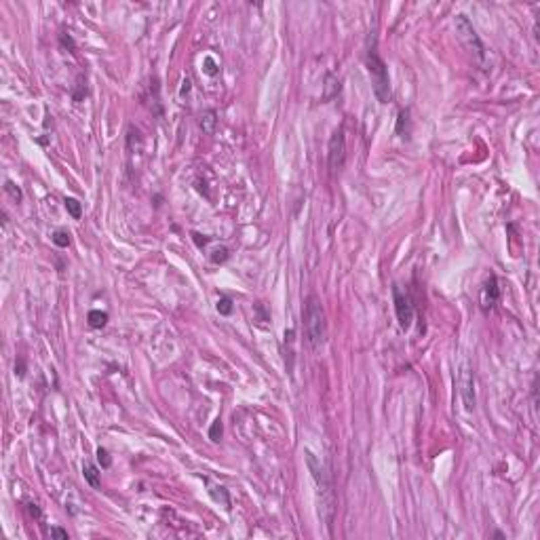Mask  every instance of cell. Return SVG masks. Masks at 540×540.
Returning a JSON list of instances; mask_svg holds the SVG:
<instances>
[{
  "label": "cell",
  "mask_w": 540,
  "mask_h": 540,
  "mask_svg": "<svg viewBox=\"0 0 540 540\" xmlns=\"http://www.w3.org/2000/svg\"><path fill=\"white\" fill-rule=\"evenodd\" d=\"M304 456H306V467L311 471L313 479L317 483V490H319V496H321V509H325V523L331 525V513H333V490H331V477H329V471L327 467L323 465V460H321L315 452L311 449H304Z\"/></svg>",
  "instance_id": "cell-1"
},
{
  "label": "cell",
  "mask_w": 540,
  "mask_h": 540,
  "mask_svg": "<svg viewBox=\"0 0 540 540\" xmlns=\"http://www.w3.org/2000/svg\"><path fill=\"white\" fill-rule=\"evenodd\" d=\"M304 329L306 338L311 342L313 349L325 344L327 338V321H325V311L321 306V300L317 295H308L306 306H304Z\"/></svg>",
  "instance_id": "cell-2"
},
{
  "label": "cell",
  "mask_w": 540,
  "mask_h": 540,
  "mask_svg": "<svg viewBox=\"0 0 540 540\" xmlns=\"http://www.w3.org/2000/svg\"><path fill=\"white\" fill-rule=\"evenodd\" d=\"M367 70L371 76V85H374V93L378 97L380 104H389L391 99V81H389V72H387V63L380 59L376 53V47L367 51Z\"/></svg>",
  "instance_id": "cell-3"
},
{
  "label": "cell",
  "mask_w": 540,
  "mask_h": 540,
  "mask_svg": "<svg viewBox=\"0 0 540 540\" xmlns=\"http://www.w3.org/2000/svg\"><path fill=\"white\" fill-rule=\"evenodd\" d=\"M327 163L331 173L342 171V167L346 163V137L344 129H336L329 137V146H327Z\"/></svg>",
  "instance_id": "cell-4"
},
{
  "label": "cell",
  "mask_w": 540,
  "mask_h": 540,
  "mask_svg": "<svg viewBox=\"0 0 540 540\" xmlns=\"http://www.w3.org/2000/svg\"><path fill=\"white\" fill-rule=\"evenodd\" d=\"M456 30H458V34H460L462 41H465V45H467V47L473 51V53L477 55V59L483 63V61H485V49H483V43L479 41L477 32H475L473 23L469 21V17L458 15V17H456Z\"/></svg>",
  "instance_id": "cell-5"
},
{
  "label": "cell",
  "mask_w": 540,
  "mask_h": 540,
  "mask_svg": "<svg viewBox=\"0 0 540 540\" xmlns=\"http://www.w3.org/2000/svg\"><path fill=\"white\" fill-rule=\"evenodd\" d=\"M393 302H395V313H397V321H399L401 329H409L411 321H414V304H411L409 293L403 291L399 285L393 287Z\"/></svg>",
  "instance_id": "cell-6"
},
{
  "label": "cell",
  "mask_w": 540,
  "mask_h": 540,
  "mask_svg": "<svg viewBox=\"0 0 540 540\" xmlns=\"http://www.w3.org/2000/svg\"><path fill=\"white\" fill-rule=\"evenodd\" d=\"M458 387H460V397H462V403H465V409L473 411L475 405H477V399H475V378L469 367H462Z\"/></svg>",
  "instance_id": "cell-7"
},
{
  "label": "cell",
  "mask_w": 540,
  "mask_h": 540,
  "mask_svg": "<svg viewBox=\"0 0 540 540\" xmlns=\"http://www.w3.org/2000/svg\"><path fill=\"white\" fill-rule=\"evenodd\" d=\"M500 300V285H498V279L494 275H490L485 279L483 287H481V308L483 313H490L492 308L498 304Z\"/></svg>",
  "instance_id": "cell-8"
},
{
  "label": "cell",
  "mask_w": 540,
  "mask_h": 540,
  "mask_svg": "<svg viewBox=\"0 0 540 540\" xmlns=\"http://www.w3.org/2000/svg\"><path fill=\"white\" fill-rule=\"evenodd\" d=\"M215 123H217V119H215V112L213 110H207V112L201 114V129H203V133L211 135L215 131Z\"/></svg>",
  "instance_id": "cell-9"
},
{
  "label": "cell",
  "mask_w": 540,
  "mask_h": 540,
  "mask_svg": "<svg viewBox=\"0 0 540 540\" xmlns=\"http://www.w3.org/2000/svg\"><path fill=\"white\" fill-rule=\"evenodd\" d=\"M87 321H89V325H91L93 329H101V327H106L108 323V313L104 311H91L87 315Z\"/></svg>",
  "instance_id": "cell-10"
},
{
  "label": "cell",
  "mask_w": 540,
  "mask_h": 540,
  "mask_svg": "<svg viewBox=\"0 0 540 540\" xmlns=\"http://www.w3.org/2000/svg\"><path fill=\"white\" fill-rule=\"evenodd\" d=\"M83 475H85L87 483L91 487H99V471L91 465V462H85V465H83Z\"/></svg>",
  "instance_id": "cell-11"
},
{
  "label": "cell",
  "mask_w": 540,
  "mask_h": 540,
  "mask_svg": "<svg viewBox=\"0 0 540 540\" xmlns=\"http://www.w3.org/2000/svg\"><path fill=\"white\" fill-rule=\"evenodd\" d=\"M63 205H66L68 213L74 217V220H79V217L83 215V207H81V203L76 201V199H72V197H66V199H63Z\"/></svg>",
  "instance_id": "cell-12"
},
{
  "label": "cell",
  "mask_w": 540,
  "mask_h": 540,
  "mask_svg": "<svg viewBox=\"0 0 540 540\" xmlns=\"http://www.w3.org/2000/svg\"><path fill=\"white\" fill-rule=\"evenodd\" d=\"M53 243L57 247H68L70 245V233H68V230H55V233H53Z\"/></svg>",
  "instance_id": "cell-13"
},
{
  "label": "cell",
  "mask_w": 540,
  "mask_h": 540,
  "mask_svg": "<svg viewBox=\"0 0 540 540\" xmlns=\"http://www.w3.org/2000/svg\"><path fill=\"white\" fill-rule=\"evenodd\" d=\"M217 313H220V315H230V313H233V300L226 298V295L217 300Z\"/></svg>",
  "instance_id": "cell-14"
},
{
  "label": "cell",
  "mask_w": 540,
  "mask_h": 540,
  "mask_svg": "<svg viewBox=\"0 0 540 540\" xmlns=\"http://www.w3.org/2000/svg\"><path fill=\"white\" fill-rule=\"evenodd\" d=\"M222 420H215L213 424H211V429H209V439L211 441H220L222 439Z\"/></svg>",
  "instance_id": "cell-15"
},
{
  "label": "cell",
  "mask_w": 540,
  "mask_h": 540,
  "mask_svg": "<svg viewBox=\"0 0 540 540\" xmlns=\"http://www.w3.org/2000/svg\"><path fill=\"white\" fill-rule=\"evenodd\" d=\"M203 72L207 74V76H215L220 70H217V63H215L211 57H205V59H203Z\"/></svg>",
  "instance_id": "cell-16"
},
{
  "label": "cell",
  "mask_w": 540,
  "mask_h": 540,
  "mask_svg": "<svg viewBox=\"0 0 540 540\" xmlns=\"http://www.w3.org/2000/svg\"><path fill=\"white\" fill-rule=\"evenodd\" d=\"M228 260V249L226 247H217V249H213V253H211V262L213 264H222V262H226Z\"/></svg>",
  "instance_id": "cell-17"
},
{
  "label": "cell",
  "mask_w": 540,
  "mask_h": 540,
  "mask_svg": "<svg viewBox=\"0 0 540 540\" xmlns=\"http://www.w3.org/2000/svg\"><path fill=\"white\" fill-rule=\"evenodd\" d=\"M97 460H99V465L104 467V469H108V467L112 465V460H110V456H108V452H106L104 447H99V449H97Z\"/></svg>",
  "instance_id": "cell-18"
},
{
  "label": "cell",
  "mask_w": 540,
  "mask_h": 540,
  "mask_svg": "<svg viewBox=\"0 0 540 540\" xmlns=\"http://www.w3.org/2000/svg\"><path fill=\"white\" fill-rule=\"evenodd\" d=\"M5 190H7V192H9V195H11L13 199H15L17 203L21 201V190H19V188H17L15 184H13V182H7V184H5Z\"/></svg>",
  "instance_id": "cell-19"
},
{
  "label": "cell",
  "mask_w": 540,
  "mask_h": 540,
  "mask_svg": "<svg viewBox=\"0 0 540 540\" xmlns=\"http://www.w3.org/2000/svg\"><path fill=\"white\" fill-rule=\"evenodd\" d=\"M49 536H51V538H63V540H68V538H70L68 532H66V530H61V528H51V530H49Z\"/></svg>",
  "instance_id": "cell-20"
}]
</instances>
